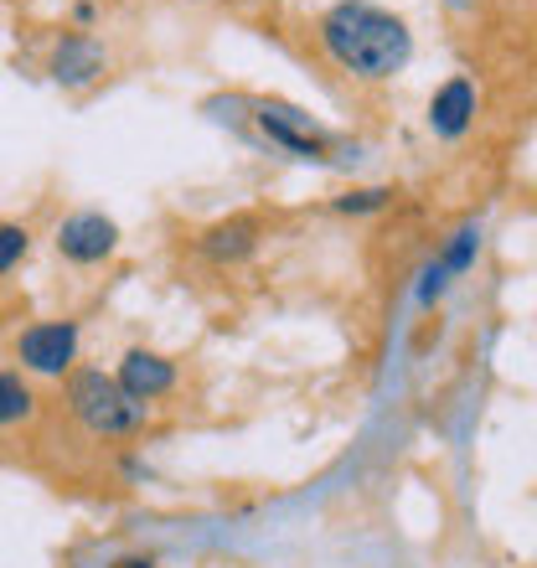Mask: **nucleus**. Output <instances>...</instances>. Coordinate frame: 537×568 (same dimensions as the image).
<instances>
[{
  "mask_svg": "<svg viewBox=\"0 0 537 568\" xmlns=\"http://www.w3.org/2000/svg\"><path fill=\"white\" fill-rule=\"evenodd\" d=\"M31 248H37V233L21 217H0V280H11L31 258Z\"/></svg>",
  "mask_w": 537,
  "mask_h": 568,
  "instance_id": "nucleus-12",
  "label": "nucleus"
},
{
  "mask_svg": "<svg viewBox=\"0 0 537 568\" xmlns=\"http://www.w3.org/2000/svg\"><path fill=\"white\" fill-rule=\"evenodd\" d=\"M434 258H439V270H445L449 280H460L465 270H476V258H480V223H460Z\"/></svg>",
  "mask_w": 537,
  "mask_h": 568,
  "instance_id": "nucleus-11",
  "label": "nucleus"
},
{
  "mask_svg": "<svg viewBox=\"0 0 537 568\" xmlns=\"http://www.w3.org/2000/svg\"><path fill=\"white\" fill-rule=\"evenodd\" d=\"M47 78L62 93H89L109 78V47L93 31H58V42L47 47Z\"/></svg>",
  "mask_w": 537,
  "mask_h": 568,
  "instance_id": "nucleus-6",
  "label": "nucleus"
},
{
  "mask_svg": "<svg viewBox=\"0 0 537 568\" xmlns=\"http://www.w3.org/2000/svg\"><path fill=\"white\" fill-rule=\"evenodd\" d=\"M11 362L16 373H27L31 383H62L83 362V321L78 315H42L11 336Z\"/></svg>",
  "mask_w": 537,
  "mask_h": 568,
  "instance_id": "nucleus-3",
  "label": "nucleus"
},
{
  "mask_svg": "<svg viewBox=\"0 0 537 568\" xmlns=\"http://www.w3.org/2000/svg\"><path fill=\"white\" fill-rule=\"evenodd\" d=\"M249 124L259 130V140L295 161H311V165H331L342 155V140L331 135L321 120H311L300 104L290 99H249Z\"/></svg>",
  "mask_w": 537,
  "mask_h": 568,
  "instance_id": "nucleus-4",
  "label": "nucleus"
},
{
  "mask_svg": "<svg viewBox=\"0 0 537 568\" xmlns=\"http://www.w3.org/2000/svg\"><path fill=\"white\" fill-rule=\"evenodd\" d=\"M93 21H99V6H93V0H78L73 6V31H89Z\"/></svg>",
  "mask_w": 537,
  "mask_h": 568,
  "instance_id": "nucleus-15",
  "label": "nucleus"
},
{
  "mask_svg": "<svg viewBox=\"0 0 537 568\" xmlns=\"http://www.w3.org/2000/svg\"><path fill=\"white\" fill-rule=\"evenodd\" d=\"M264 239H268V217L254 207H243L202 227L196 233V254L207 258L212 270H239V264H249L264 248Z\"/></svg>",
  "mask_w": 537,
  "mask_h": 568,
  "instance_id": "nucleus-7",
  "label": "nucleus"
},
{
  "mask_svg": "<svg viewBox=\"0 0 537 568\" xmlns=\"http://www.w3.org/2000/svg\"><path fill=\"white\" fill-rule=\"evenodd\" d=\"M449 6H470V0H449Z\"/></svg>",
  "mask_w": 537,
  "mask_h": 568,
  "instance_id": "nucleus-17",
  "label": "nucleus"
},
{
  "mask_svg": "<svg viewBox=\"0 0 537 568\" xmlns=\"http://www.w3.org/2000/svg\"><path fill=\"white\" fill-rule=\"evenodd\" d=\"M315 42L352 83H393L414 62V31L377 0H336L315 16Z\"/></svg>",
  "mask_w": 537,
  "mask_h": 568,
  "instance_id": "nucleus-1",
  "label": "nucleus"
},
{
  "mask_svg": "<svg viewBox=\"0 0 537 568\" xmlns=\"http://www.w3.org/2000/svg\"><path fill=\"white\" fill-rule=\"evenodd\" d=\"M37 414H42L37 383L27 373H16V367H0V434L27 429V424H37Z\"/></svg>",
  "mask_w": 537,
  "mask_h": 568,
  "instance_id": "nucleus-10",
  "label": "nucleus"
},
{
  "mask_svg": "<svg viewBox=\"0 0 537 568\" xmlns=\"http://www.w3.org/2000/svg\"><path fill=\"white\" fill-rule=\"evenodd\" d=\"M449 274L439 270V258H429V264H424V274H418V290H414V300H418V311H434V305H439V300L449 295Z\"/></svg>",
  "mask_w": 537,
  "mask_h": 568,
  "instance_id": "nucleus-14",
  "label": "nucleus"
},
{
  "mask_svg": "<svg viewBox=\"0 0 537 568\" xmlns=\"http://www.w3.org/2000/svg\"><path fill=\"white\" fill-rule=\"evenodd\" d=\"M114 383L130 398H140V404H161V398H171L181 388V362L155 352V346H124L120 367H114Z\"/></svg>",
  "mask_w": 537,
  "mask_h": 568,
  "instance_id": "nucleus-9",
  "label": "nucleus"
},
{
  "mask_svg": "<svg viewBox=\"0 0 537 568\" xmlns=\"http://www.w3.org/2000/svg\"><path fill=\"white\" fill-rule=\"evenodd\" d=\"M120 243H124L120 223L99 207H73L52 227V248H58L68 270H104L109 258L120 254Z\"/></svg>",
  "mask_w": 537,
  "mask_h": 568,
  "instance_id": "nucleus-5",
  "label": "nucleus"
},
{
  "mask_svg": "<svg viewBox=\"0 0 537 568\" xmlns=\"http://www.w3.org/2000/svg\"><path fill=\"white\" fill-rule=\"evenodd\" d=\"M476 114H480V89L470 73H449L439 89L429 93V109H424V124H429L434 140L445 145H460L470 130H476Z\"/></svg>",
  "mask_w": 537,
  "mask_h": 568,
  "instance_id": "nucleus-8",
  "label": "nucleus"
},
{
  "mask_svg": "<svg viewBox=\"0 0 537 568\" xmlns=\"http://www.w3.org/2000/svg\"><path fill=\"white\" fill-rule=\"evenodd\" d=\"M114 568H161V564H155V558H150V554H130V558H120V564H114Z\"/></svg>",
  "mask_w": 537,
  "mask_h": 568,
  "instance_id": "nucleus-16",
  "label": "nucleus"
},
{
  "mask_svg": "<svg viewBox=\"0 0 537 568\" xmlns=\"http://www.w3.org/2000/svg\"><path fill=\"white\" fill-rule=\"evenodd\" d=\"M62 408H68V419L89 434V439H99V445L134 439V434H145V424H150V404L130 398V393L114 383V373L89 367V362H78L73 373L62 377Z\"/></svg>",
  "mask_w": 537,
  "mask_h": 568,
  "instance_id": "nucleus-2",
  "label": "nucleus"
},
{
  "mask_svg": "<svg viewBox=\"0 0 537 568\" xmlns=\"http://www.w3.org/2000/svg\"><path fill=\"white\" fill-rule=\"evenodd\" d=\"M393 186H346L342 196H331V212L342 217H373V212H388L393 207Z\"/></svg>",
  "mask_w": 537,
  "mask_h": 568,
  "instance_id": "nucleus-13",
  "label": "nucleus"
}]
</instances>
